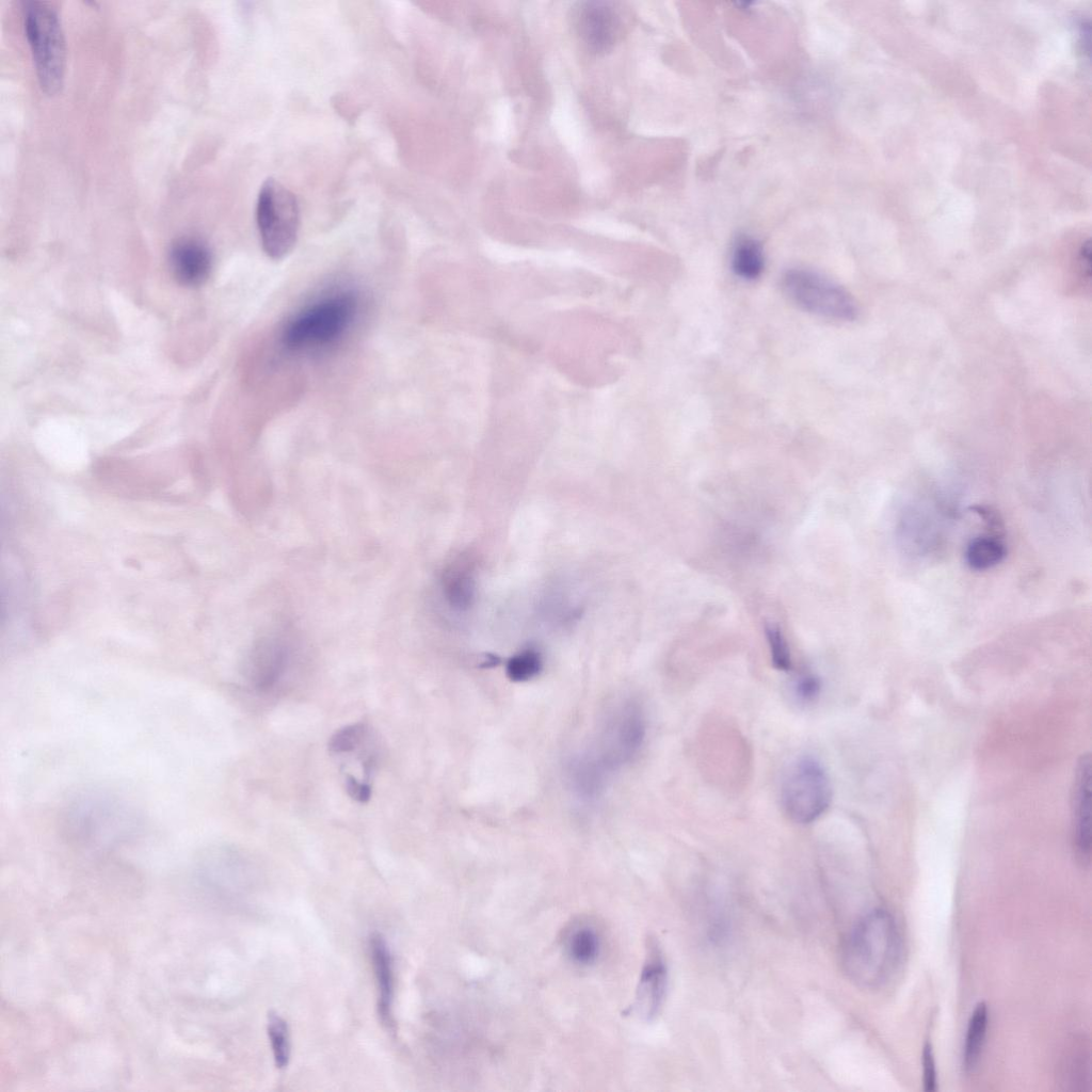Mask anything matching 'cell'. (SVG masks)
<instances>
[{"mask_svg":"<svg viewBox=\"0 0 1092 1092\" xmlns=\"http://www.w3.org/2000/svg\"><path fill=\"white\" fill-rule=\"evenodd\" d=\"M900 956L901 937L894 917L876 909L861 918L849 934L842 967L856 985L878 989L895 974Z\"/></svg>","mask_w":1092,"mask_h":1092,"instance_id":"cell-1","label":"cell"},{"mask_svg":"<svg viewBox=\"0 0 1092 1092\" xmlns=\"http://www.w3.org/2000/svg\"><path fill=\"white\" fill-rule=\"evenodd\" d=\"M140 825L134 806L102 788L84 789L69 800L62 815L66 834L83 844H107L132 834Z\"/></svg>","mask_w":1092,"mask_h":1092,"instance_id":"cell-2","label":"cell"},{"mask_svg":"<svg viewBox=\"0 0 1092 1092\" xmlns=\"http://www.w3.org/2000/svg\"><path fill=\"white\" fill-rule=\"evenodd\" d=\"M23 28L42 90L59 92L64 82L66 44L57 10L46 1H28L23 5Z\"/></svg>","mask_w":1092,"mask_h":1092,"instance_id":"cell-3","label":"cell"},{"mask_svg":"<svg viewBox=\"0 0 1092 1092\" xmlns=\"http://www.w3.org/2000/svg\"><path fill=\"white\" fill-rule=\"evenodd\" d=\"M256 222L262 248L268 257L280 260L295 246L300 228L299 205L293 193L269 178L260 188Z\"/></svg>","mask_w":1092,"mask_h":1092,"instance_id":"cell-4","label":"cell"},{"mask_svg":"<svg viewBox=\"0 0 1092 1092\" xmlns=\"http://www.w3.org/2000/svg\"><path fill=\"white\" fill-rule=\"evenodd\" d=\"M646 735V719L638 702L625 701L605 719L596 741L587 749L612 775L640 752Z\"/></svg>","mask_w":1092,"mask_h":1092,"instance_id":"cell-5","label":"cell"},{"mask_svg":"<svg viewBox=\"0 0 1092 1092\" xmlns=\"http://www.w3.org/2000/svg\"><path fill=\"white\" fill-rule=\"evenodd\" d=\"M781 285L786 296L806 312L836 321H853L858 315L857 303L848 290L812 270L789 269Z\"/></svg>","mask_w":1092,"mask_h":1092,"instance_id":"cell-6","label":"cell"},{"mask_svg":"<svg viewBox=\"0 0 1092 1092\" xmlns=\"http://www.w3.org/2000/svg\"><path fill=\"white\" fill-rule=\"evenodd\" d=\"M832 785L822 764L803 756L789 769L781 787V804L786 816L798 824H809L830 807Z\"/></svg>","mask_w":1092,"mask_h":1092,"instance_id":"cell-7","label":"cell"},{"mask_svg":"<svg viewBox=\"0 0 1092 1092\" xmlns=\"http://www.w3.org/2000/svg\"><path fill=\"white\" fill-rule=\"evenodd\" d=\"M355 309V298L350 294L325 299L289 323L283 336L284 343L298 350L331 342L351 323Z\"/></svg>","mask_w":1092,"mask_h":1092,"instance_id":"cell-8","label":"cell"},{"mask_svg":"<svg viewBox=\"0 0 1092 1092\" xmlns=\"http://www.w3.org/2000/svg\"><path fill=\"white\" fill-rule=\"evenodd\" d=\"M1072 836L1077 860L1085 866L1091 861V758L1080 757L1072 789Z\"/></svg>","mask_w":1092,"mask_h":1092,"instance_id":"cell-9","label":"cell"},{"mask_svg":"<svg viewBox=\"0 0 1092 1092\" xmlns=\"http://www.w3.org/2000/svg\"><path fill=\"white\" fill-rule=\"evenodd\" d=\"M576 28L591 50L605 52L622 33L619 9L611 2H585L576 13Z\"/></svg>","mask_w":1092,"mask_h":1092,"instance_id":"cell-10","label":"cell"},{"mask_svg":"<svg viewBox=\"0 0 1092 1092\" xmlns=\"http://www.w3.org/2000/svg\"><path fill=\"white\" fill-rule=\"evenodd\" d=\"M170 263L175 278L182 285L202 284L211 270V253L206 244L194 238H183L173 244Z\"/></svg>","mask_w":1092,"mask_h":1092,"instance_id":"cell-11","label":"cell"},{"mask_svg":"<svg viewBox=\"0 0 1092 1092\" xmlns=\"http://www.w3.org/2000/svg\"><path fill=\"white\" fill-rule=\"evenodd\" d=\"M667 991V968L659 949L652 945L641 971L636 993V1008L645 1018L660 1011Z\"/></svg>","mask_w":1092,"mask_h":1092,"instance_id":"cell-12","label":"cell"},{"mask_svg":"<svg viewBox=\"0 0 1092 1092\" xmlns=\"http://www.w3.org/2000/svg\"><path fill=\"white\" fill-rule=\"evenodd\" d=\"M566 772L572 790L584 801L600 797L611 776L587 750L571 757Z\"/></svg>","mask_w":1092,"mask_h":1092,"instance_id":"cell-13","label":"cell"},{"mask_svg":"<svg viewBox=\"0 0 1092 1092\" xmlns=\"http://www.w3.org/2000/svg\"><path fill=\"white\" fill-rule=\"evenodd\" d=\"M370 958L378 985V1012L383 1025H392L394 969L392 959L385 938L374 933L369 940Z\"/></svg>","mask_w":1092,"mask_h":1092,"instance_id":"cell-14","label":"cell"},{"mask_svg":"<svg viewBox=\"0 0 1092 1092\" xmlns=\"http://www.w3.org/2000/svg\"><path fill=\"white\" fill-rule=\"evenodd\" d=\"M286 654L279 644L261 642L253 654L250 667L254 686L259 690L271 688L284 672Z\"/></svg>","mask_w":1092,"mask_h":1092,"instance_id":"cell-15","label":"cell"},{"mask_svg":"<svg viewBox=\"0 0 1092 1092\" xmlns=\"http://www.w3.org/2000/svg\"><path fill=\"white\" fill-rule=\"evenodd\" d=\"M443 591L449 605L457 610L468 609L475 598V579L469 566L452 564L443 575Z\"/></svg>","mask_w":1092,"mask_h":1092,"instance_id":"cell-16","label":"cell"},{"mask_svg":"<svg viewBox=\"0 0 1092 1092\" xmlns=\"http://www.w3.org/2000/svg\"><path fill=\"white\" fill-rule=\"evenodd\" d=\"M730 266L738 277L744 280L757 279L765 268L761 244L754 238L739 237L732 250Z\"/></svg>","mask_w":1092,"mask_h":1092,"instance_id":"cell-17","label":"cell"},{"mask_svg":"<svg viewBox=\"0 0 1092 1092\" xmlns=\"http://www.w3.org/2000/svg\"><path fill=\"white\" fill-rule=\"evenodd\" d=\"M989 1022L987 1007L979 1002L970 1014L963 1046V1067L966 1073L976 1070L982 1054Z\"/></svg>","mask_w":1092,"mask_h":1092,"instance_id":"cell-18","label":"cell"},{"mask_svg":"<svg viewBox=\"0 0 1092 1092\" xmlns=\"http://www.w3.org/2000/svg\"><path fill=\"white\" fill-rule=\"evenodd\" d=\"M1005 545L992 536L974 537L966 547V562L975 571H985L998 563L1006 557Z\"/></svg>","mask_w":1092,"mask_h":1092,"instance_id":"cell-19","label":"cell"},{"mask_svg":"<svg viewBox=\"0 0 1092 1092\" xmlns=\"http://www.w3.org/2000/svg\"><path fill=\"white\" fill-rule=\"evenodd\" d=\"M566 950L571 960L578 965H590L599 953V938L596 931L588 926L572 930L566 941Z\"/></svg>","mask_w":1092,"mask_h":1092,"instance_id":"cell-20","label":"cell"},{"mask_svg":"<svg viewBox=\"0 0 1092 1092\" xmlns=\"http://www.w3.org/2000/svg\"><path fill=\"white\" fill-rule=\"evenodd\" d=\"M543 669L541 654L534 648H526L513 655L505 665V673L510 680L516 682L528 681L540 674Z\"/></svg>","mask_w":1092,"mask_h":1092,"instance_id":"cell-21","label":"cell"},{"mask_svg":"<svg viewBox=\"0 0 1092 1092\" xmlns=\"http://www.w3.org/2000/svg\"><path fill=\"white\" fill-rule=\"evenodd\" d=\"M268 1034L274 1062L277 1069H285L290 1058V1042L287 1023L278 1014H270Z\"/></svg>","mask_w":1092,"mask_h":1092,"instance_id":"cell-22","label":"cell"},{"mask_svg":"<svg viewBox=\"0 0 1092 1092\" xmlns=\"http://www.w3.org/2000/svg\"><path fill=\"white\" fill-rule=\"evenodd\" d=\"M766 637L773 667L778 671H790L792 669L791 655L780 628L775 625L767 626Z\"/></svg>","mask_w":1092,"mask_h":1092,"instance_id":"cell-23","label":"cell"},{"mask_svg":"<svg viewBox=\"0 0 1092 1092\" xmlns=\"http://www.w3.org/2000/svg\"><path fill=\"white\" fill-rule=\"evenodd\" d=\"M366 733L363 723L343 726L336 730L328 741V749L334 753H347L355 749Z\"/></svg>","mask_w":1092,"mask_h":1092,"instance_id":"cell-24","label":"cell"},{"mask_svg":"<svg viewBox=\"0 0 1092 1092\" xmlns=\"http://www.w3.org/2000/svg\"><path fill=\"white\" fill-rule=\"evenodd\" d=\"M1078 1051L1070 1054V1058L1065 1063V1076L1071 1080L1072 1085H1083L1088 1083L1089 1079V1055L1085 1054L1082 1047Z\"/></svg>","mask_w":1092,"mask_h":1092,"instance_id":"cell-25","label":"cell"},{"mask_svg":"<svg viewBox=\"0 0 1092 1092\" xmlns=\"http://www.w3.org/2000/svg\"><path fill=\"white\" fill-rule=\"evenodd\" d=\"M796 695L805 703L814 702L820 694L821 680L812 672L800 673L793 684Z\"/></svg>","mask_w":1092,"mask_h":1092,"instance_id":"cell-26","label":"cell"},{"mask_svg":"<svg viewBox=\"0 0 1092 1092\" xmlns=\"http://www.w3.org/2000/svg\"><path fill=\"white\" fill-rule=\"evenodd\" d=\"M922 1081L926 1091H935L937 1086L936 1064L930 1043L922 1049Z\"/></svg>","mask_w":1092,"mask_h":1092,"instance_id":"cell-27","label":"cell"},{"mask_svg":"<svg viewBox=\"0 0 1092 1092\" xmlns=\"http://www.w3.org/2000/svg\"><path fill=\"white\" fill-rule=\"evenodd\" d=\"M346 790L348 794L357 802H368L371 798V788L368 784L358 782L354 776L346 778Z\"/></svg>","mask_w":1092,"mask_h":1092,"instance_id":"cell-28","label":"cell"}]
</instances>
